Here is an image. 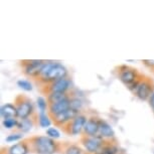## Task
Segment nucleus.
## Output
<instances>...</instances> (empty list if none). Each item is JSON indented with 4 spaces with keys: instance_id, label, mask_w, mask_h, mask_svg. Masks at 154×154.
Masks as SVG:
<instances>
[{
    "instance_id": "5",
    "label": "nucleus",
    "mask_w": 154,
    "mask_h": 154,
    "mask_svg": "<svg viewBox=\"0 0 154 154\" xmlns=\"http://www.w3.org/2000/svg\"><path fill=\"white\" fill-rule=\"evenodd\" d=\"M87 122L86 116L79 114L75 117L74 120H72L69 123L66 125V127L63 126L65 128V131L69 135H78L82 132V130H84L85 124Z\"/></svg>"
},
{
    "instance_id": "15",
    "label": "nucleus",
    "mask_w": 154,
    "mask_h": 154,
    "mask_svg": "<svg viewBox=\"0 0 154 154\" xmlns=\"http://www.w3.org/2000/svg\"><path fill=\"white\" fill-rule=\"evenodd\" d=\"M29 152V145L25 141L12 145L8 149V154H27Z\"/></svg>"
},
{
    "instance_id": "28",
    "label": "nucleus",
    "mask_w": 154,
    "mask_h": 154,
    "mask_svg": "<svg viewBox=\"0 0 154 154\" xmlns=\"http://www.w3.org/2000/svg\"><path fill=\"white\" fill-rule=\"evenodd\" d=\"M143 63H145L146 66H154V60H143Z\"/></svg>"
},
{
    "instance_id": "12",
    "label": "nucleus",
    "mask_w": 154,
    "mask_h": 154,
    "mask_svg": "<svg viewBox=\"0 0 154 154\" xmlns=\"http://www.w3.org/2000/svg\"><path fill=\"white\" fill-rule=\"evenodd\" d=\"M69 109H71V99H66V100L60 102V103L48 105V113L51 116L59 115Z\"/></svg>"
},
{
    "instance_id": "8",
    "label": "nucleus",
    "mask_w": 154,
    "mask_h": 154,
    "mask_svg": "<svg viewBox=\"0 0 154 154\" xmlns=\"http://www.w3.org/2000/svg\"><path fill=\"white\" fill-rule=\"evenodd\" d=\"M78 115H79V112L78 111H75L74 109H69L65 112L60 113L59 115L51 116V118H53V121L56 126L63 127L68 123H69L72 120H74Z\"/></svg>"
},
{
    "instance_id": "18",
    "label": "nucleus",
    "mask_w": 154,
    "mask_h": 154,
    "mask_svg": "<svg viewBox=\"0 0 154 154\" xmlns=\"http://www.w3.org/2000/svg\"><path fill=\"white\" fill-rule=\"evenodd\" d=\"M107 142H105V144L102 146L95 154H117L118 152V148L114 146L113 144H106Z\"/></svg>"
},
{
    "instance_id": "7",
    "label": "nucleus",
    "mask_w": 154,
    "mask_h": 154,
    "mask_svg": "<svg viewBox=\"0 0 154 154\" xmlns=\"http://www.w3.org/2000/svg\"><path fill=\"white\" fill-rule=\"evenodd\" d=\"M82 143L88 153L95 154L100 148L105 144L103 138L99 137V136H93V137H88V136H84L82 138Z\"/></svg>"
},
{
    "instance_id": "11",
    "label": "nucleus",
    "mask_w": 154,
    "mask_h": 154,
    "mask_svg": "<svg viewBox=\"0 0 154 154\" xmlns=\"http://www.w3.org/2000/svg\"><path fill=\"white\" fill-rule=\"evenodd\" d=\"M99 126H100V119L94 117L88 119L85 127H84V133L86 134L85 136H88V137L97 136L99 132Z\"/></svg>"
},
{
    "instance_id": "20",
    "label": "nucleus",
    "mask_w": 154,
    "mask_h": 154,
    "mask_svg": "<svg viewBox=\"0 0 154 154\" xmlns=\"http://www.w3.org/2000/svg\"><path fill=\"white\" fill-rule=\"evenodd\" d=\"M2 125H3L4 128L11 129V128H13V127H17V125H18V121H17L16 118L3 119V121H2Z\"/></svg>"
},
{
    "instance_id": "29",
    "label": "nucleus",
    "mask_w": 154,
    "mask_h": 154,
    "mask_svg": "<svg viewBox=\"0 0 154 154\" xmlns=\"http://www.w3.org/2000/svg\"><path fill=\"white\" fill-rule=\"evenodd\" d=\"M1 154H8V153H4V152H2Z\"/></svg>"
},
{
    "instance_id": "13",
    "label": "nucleus",
    "mask_w": 154,
    "mask_h": 154,
    "mask_svg": "<svg viewBox=\"0 0 154 154\" xmlns=\"http://www.w3.org/2000/svg\"><path fill=\"white\" fill-rule=\"evenodd\" d=\"M114 135L115 133L112 127L106 121H103L100 119V126H99V132L97 136L103 139H111L114 138Z\"/></svg>"
},
{
    "instance_id": "3",
    "label": "nucleus",
    "mask_w": 154,
    "mask_h": 154,
    "mask_svg": "<svg viewBox=\"0 0 154 154\" xmlns=\"http://www.w3.org/2000/svg\"><path fill=\"white\" fill-rule=\"evenodd\" d=\"M15 107L17 109V115L18 118H20L21 120L23 119H27L31 114L33 113V106H32V102L29 100L27 97L24 96H18L15 100Z\"/></svg>"
},
{
    "instance_id": "14",
    "label": "nucleus",
    "mask_w": 154,
    "mask_h": 154,
    "mask_svg": "<svg viewBox=\"0 0 154 154\" xmlns=\"http://www.w3.org/2000/svg\"><path fill=\"white\" fill-rule=\"evenodd\" d=\"M0 114H1V117L3 119L18 117L16 107H15V105H12V104H5V105L2 106Z\"/></svg>"
},
{
    "instance_id": "16",
    "label": "nucleus",
    "mask_w": 154,
    "mask_h": 154,
    "mask_svg": "<svg viewBox=\"0 0 154 154\" xmlns=\"http://www.w3.org/2000/svg\"><path fill=\"white\" fill-rule=\"evenodd\" d=\"M66 99H69L66 93H49L48 94L46 101H48V105H51V104H57L62 101H65Z\"/></svg>"
},
{
    "instance_id": "21",
    "label": "nucleus",
    "mask_w": 154,
    "mask_h": 154,
    "mask_svg": "<svg viewBox=\"0 0 154 154\" xmlns=\"http://www.w3.org/2000/svg\"><path fill=\"white\" fill-rule=\"evenodd\" d=\"M36 103H37V106H38V109L40 110V113H45L46 109L48 108V101L43 97H38L36 100Z\"/></svg>"
},
{
    "instance_id": "6",
    "label": "nucleus",
    "mask_w": 154,
    "mask_h": 154,
    "mask_svg": "<svg viewBox=\"0 0 154 154\" xmlns=\"http://www.w3.org/2000/svg\"><path fill=\"white\" fill-rule=\"evenodd\" d=\"M119 78L126 86H130L139 79V75L136 69L126 66H121L119 68Z\"/></svg>"
},
{
    "instance_id": "26",
    "label": "nucleus",
    "mask_w": 154,
    "mask_h": 154,
    "mask_svg": "<svg viewBox=\"0 0 154 154\" xmlns=\"http://www.w3.org/2000/svg\"><path fill=\"white\" fill-rule=\"evenodd\" d=\"M22 137H23V135L20 134V133H13V134L8 135L7 137L5 138V141L6 142H14V141L20 140Z\"/></svg>"
},
{
    "instance_id": "2",
    "label": "nucleus",
    "mask_w": 154,
    "mask_h": 154,
    "mask_svg": "<svg viewBox=\"0 0 154 154\" xmlns=\"http://www.w3.org/2000/svg\"><path fill=\"white\" fill-rule=\"evenodd\" d=\"M66 77H68V71H66V69L63 65H60V63H54L48 74L45 77L39 78L38 80L43 84L49 85V84L56 82V81H59Z\"/></svg>"
},
{
    "instance_id": "1",
    "label": "nucleus",
    "mask_w": 154,
    "mask_h": 154,
    "mask_svg": "<svg viewBox=\"0 0 154 154\" xmlns=\"http://www.w3.org/2000/svg\"><path fill=\"white\" fill-rule=\"evenodd\" d=\"M29 142L31 150L36 154H54L59 149V144L48 136H35Z\"/></svg>"
},
{
    "instance_id": "9",
    "label": "nucleus",
    "mask_w": 154,
    "mask_h": 154,
    "mask_svg": "<svg viewBox=\"0 0 154 154\" xmlns=\"http://www.w3.org/2000/svg\"><path fill=\"white\" fill-rule=\"evenodd\" d=\"M154 92L153 90V85L151 83L150 80L145 79L143 81H141L140 84H139L137 91H136L135 95L140 99V100H149L150 96L152 95V93Z\"/></svg>"
},
{
    "instance_id": "22",
    "label": "nucleus",
    "mask_w": 154,
    "mask_h": 154,
    "mask_svg": "<svg viewBox=\"0 0 154 154\" xmlns=\"http://www.w3.org/2000/svg\"><path fill=\"white\" fill-rule=\"evenodd\" d=\"M65 154H83V150L77 145H69L66 148Z\"/></svg>"
},
{
    "instance_id": "10",
    "label": "nucleus",
    "mask_w": 154,
    "mask_h": 154,
    "mask_svg": "<svg viewBox=\"0 0 154 154\" xmlns=\"http://www.w3.org/2000/svg\"><path fill=\"white\" fill-rule=\"evenodd\" d=\"M69 87H71V81L66 77L49 84L48 87V94L49 93H66Z\"/></svg>"
},
{
    "instance_id": "19",
    "label": "nucleus",
    "mask_w": 154,
    "mask_h": 154,
    "mask_svg": "<svg viewBox=\"0 0 154 154\" xmlns=\"http://www.w3.org/2000/svg\"><path fill=\"white\" fill-rule=\"evenodd\" d=\"M38 123L40 125V127L42 128H46V127H49L51 124V120H49L48 116L45 114V113H39L38 115Z\"/></svg>"
},
{
    "instance_id": "25",
    "label": "nucleus",
    "mask_w": 154,
    "mask_h": 154,
    "mask_svg": "<svg viewBox=\"0 0 154 154\" xmlns=\"http://www.w3.org/2000/svg\"><path fill=\"white\" fill-rule=\"evenodd\" d=\"M83 103L79 99H71V109H74L79 112V110L82 109Z\"/></svg>"
},
{
    "instance_id": "17",
    "label": "nucleus",
    "mask_w": 154,
    "mask_h": 154,
    "mask_svg": "<svg viewBox=\"0 0 154 154\" xmlns=\"http://www.w3.org/2000/svg\"><path fill=\"white\" fill-rule=\"evenodd\" d=\"M33 126V122L31 119L27 118V119H23V120L18 121V125H17V129L19 131H21L22 133L28 132L31 130V128Z\"/></svg>"
},
{
    "instance_id": "4",
    "label": "nucleus",
    "mask_w": 154,
    "mask_h": 154,
    "mask_svg": "<svg viewBox=\"0 0 154 154\" xmlns=\"http://www.w3.org/2000/svg\"><path fill=\"white\" fill-rule=\"evenodd\" d=\"M45 63L46 62H45V60H27V62H23V66H23V72L28 77L38 78Z\"/></svg>"
},
{
    "instance_id": "24",
    "label": "nucleus",
    "mask_w": 154,
    "mask_h": 154,
    "mask_svg": "<svg viewBox=\"0 0 154 154\" xmlns=\"http://www.w3.org/2000/svg\"><path fill=\"white\" fill-rule=\"evenodd\" d=\"M46 134H48V136L49 138H51V139H57V138H60V133L59 130L57 129V128H54V127H51V128H48V130H46Z\"/></svg>"
},
{
    "instance_id": "27",
    "label": "nucleus",
    "mask_w": 154,
    "mask_h": 154,
    "mask_svg": "<svg viewBox=\"0 0 154 154\" xmlns=\"http://www.w3.org/2000/svg\"><path fill=\"white\" fill-rule=\"evenodd\" d=\"M149 105H150V107L153 109V111H154V92L152 93V95H151L150 98H149Z\"/></svg>"
},
{
    "instance_id": "23",
    "label": "nucleus",
    "mask_w": 154,
    "mask_h": 154,
    "mask_svg": "<svg viewBox=\"0 0 154 154\" xmlns=\"http://www.w3.org/2000/svg\"><path fill=\"white\" fill-rule=\"evenodd\" d=\"M17 86H18L19 88H21L22 90H24V91H27V92L32 91V85L26 80L17 81Z\"/></svg>"
}]
</instances>
